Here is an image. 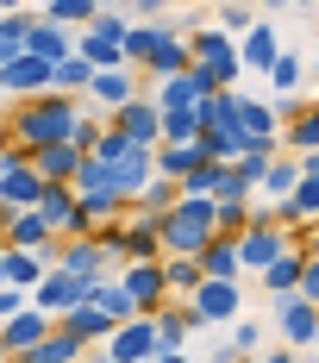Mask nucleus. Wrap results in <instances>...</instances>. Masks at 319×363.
<instances>
[{"instance_id":"f257e3e1","label":"nucleus","mask_w":319,"mask_h":363,"mask_svg":"<svg viewBox=\"0 0 319 363\" xmlns=\"http://www.w3.org/2000/svg\"><path fill=\"white\" fill-rule=\"evenodd\" d=\"M75 119L82 107L69 101V88H44V94H26V101H13L6 113V132H13V145H50V138H75Z\"/></svg>"},{"instance_id":"f03ea898","label":"nucleus","mask_w":319,"mask_h":363,"mask_svg":"<svg viewBox=\"0 0 319 363\" xmlns=\"http://www.w3.org/2000/svg\"><path fill=\"white\" fill-rule=\"evenodd\" d=\"M157 225H163V251H207L219 238V194H181Z\"/></svg>"},{"instance_id":"7ed1b4c3","label":"nucleus","mask_w":319,"mask_h":363,"mask_svg":"<svg viewBox=\"0 0 319 363\" xmlns=\"http://www.w3.org/2000/svg\"><path fill=\"white\" fill-rule=\"evenodd\" d=\"M44 188H50V176L32 163V145H13L0 157V201H6V207H38Z\"/></svg>"},{"instance_id":"20e7f679","label":"nucleus","mask_w":319,"mask_h":363,"mask_svg":"<svg viewBox=\"0 0 319 363\" xmlns=\"http://www.w3.org/2000/svg\"><path fill=\"white\" fill-rule=\"evenodd\" d=\"M0 88H6L13 101L44 94V88H57V63H50V57H38V50H19V57H6V63H0Z\"/></svg>"},{"instance_id":"39448f33","label":"nucleus","mask_w":319,"mask_h":363,"mask_svg":"<svg viewBox=\"0 0 319 363\" xmlns=\"http://www.w3.org/2000/svg\"><path fill=\"white\" fill-rule=\"evenodd\" d=\"M188 50H194V63H207V69H213L219 88H232V82L245 75V50H238L225 32H194V38H188Z\"/></svg>"},{"instance_id":"423d86ee","label":"nucleus","mask_w":319,"mask_h":363,"mask_svg":"<svg viewBox=\"0 0 319 363\" xmlns=\"http://www.w3.org/2000/svg\"><path fill=\"white\" fill-rule=\"evenodd\" d=\"M238 301H245L238 276H207L201 289L188 294V307H194V320H201V326H219V320H238Z\"/></svg>"},{"instance_id":"0eeeda50","label":"nucleus","mask_w":319,"mask_h":363,"mask_svg":"<svg viewBox=\"0 0 319 363\" xmlns=\"http://www.w3.org/2000/svg\"><path fill=\"white\" fill-rule=\"evenodd\" d=\"M106 357H113V363H144V357H157V313H132L125 326H113Z\"/></svg>"},{"instance_id":"6e6552de","label":"nucleus","mask_w":319,"mask_h":363,"mask_svg":"<svg viewBox=\"0 0 319 363\" xmlns=\"http://www.w3.org/2000/svg\"><path fill=\"white\" fill-rule=\"evenodd\" d=\"M50 320H57V313H50V307H19V313H6V320H0V345H6V357H26V351H32L38 338H50Z\"/></svg>"},{"instance_id":"1a4fd4ad","label":"nucleus","mask_w":319,"mask_h":363,"mask_svg":"<svg viewBox=\"0 0 319 363\" xmlns=\"http://www.w3.org/2000/svg\"><path fill=\"white\" fill-rule=\"evenodd\" d=\"M238 251H245V269H257V276H263V269L288 251V238H282V225H276L269 213H257L245 232H238Z\"/></svg>"},{"instance_id":"9d476101","label":"nucleus","mask_w":319,"mask_h":363,"mask_svg":"<svg viewBox=\"0 0 319 363\" xmlns=\"http://www.w3.org/2000/svg\"><path fill=\"white\" fill-rule=\"evenodd\" d=\"M119 276H125V289L138 294L144 313H157V307H163V294H169V269H163V257H132Z\"/></svg>"},{"instance_id":"9b49d317","label":"nucleus","mask_w":319,"mask_h":363,"mask_svg":"<svg viewBox=\"0 0 319 363\" xmlns=\"http://www.w3.org/2000/svg\"><path fill=\"white\" fill-rule=\"evenodd\" d=\"M113 125H119V132H132V138H138V145H163V101H157V94H150V101H125V107H113Z\"/></svg>"},{"instance_id":"f8f14e48","label":"nucleus","mask_w":319,"mask_h":363,"mask_svg":"<svg viewBox=\"0 0 319 363\" xmlns=\"http://www.w3.org/2000/svg\"><path fill=\"white\" fill-rule=\"evenodd\" d=\"M301 163H307V176H301V188L288 201H276V219H307V225H319V150H301Z\"/></svg>"},{"instance_id":"ddd939ff","label":"nucleus","mask_w":319,"mask_h":363,"mask_svg":"<svg viewBox=\"0 0 319 363\" xmlns=\"http://www.w3.org/2000/svg\"><path fill=\"white\" fill-rule=\"evenodd\" d=\"M82 157H88V150L75 145V138H50V145H38V150H32V163H38V169H44L50 182H75Z\"/></svg>"},{"instance_id":"4468645a","label":"nucleus","mask_w":319,"mask_h":363,"mask_svg":"<svg viewBox=\"0 0 319 363\" xmlns=\"http://www.w3.org/2000/svg\"><path fill=\"white\" fill-rule=\"evenodd\" d=\"M44 269H50V257L32 245H6V257H0V282H19V289H38Z\"/></svg>"},{"instance_id":"2eb2a0df","label":"nucleus","mask_w":319,"mask_h":363,"mask_svg":"<svg viewBox=\"0 0 319 363\" xmlns=\"http://www.w3.org/2000/svg\"><path fill=\"white\" fill-rule=\"evenodd\" d=\"M282 332L294 338V345H313L319 338V301H307L301 289L282 294Z\"/></svg>"},{"instance_id":"dca6fc26","label":"nucleus","mask_w":319,"mask_h":363,"mask_svg":"<svg viewBox=\"0 0 319 363\" xmlns=\"http://www.w3.org/2000/svg\"><path fill=\"white\" fill-rule=\"evenodd\" d=\"M50 232H57V225L44 219V207H6V245H32V251H44Z\"/></svg>"},{"instance_id":"f3484780","label":"nucleus","mask_w":319,"mask_h":363,"mask_svg":"<svg viewBox=\"0 0 319 363\" xmlns=\"http://www.w3.org/2000/svg\"><path fill=\"white\" fill-rule=\"evenodd\" d=\"M201 163H207V145H201V138H169V145H157V169L176 176V182H188V169H201Z\"/></svg>"},{"instance_id":"a211bd4d","label":"nucleus","mask_w":319,"mask_h":363,"mask_svg":"<svg viewBox=\"0 0 319 363\" xmlns=\"http://www.w3.org/2000/svg\"><path fill=\"white\" fill-rule=\"evenodd\" d=\"M276 26H250L245 38H238V50H245V69H257V75H269L276 69V57H282V44H276Z\"/></svg>"},{"instance_id":"6ab92c4d","label":"nucleus","mask_w":319,"mask_h":363,"mask_svg":"<svg viewBox=\"0 0 319 363\" xmlns=\"http://www.w3.org/2000/svg\"><path fill=\"white\" fill-rule=\"evenodd\" d=\"M88 94H94L101 107H125V101H138V82L125 75V63H113V69H94Z\"/></svg>"},{"instance_id":"aec40b11","label":"nucleus","mask_w":319,"mask_h":363,"mask_svg":"<svg viewBox=\"0 0 319 363\" xmlns=\"http://www.w3.org/2000/svg\"><path fill=\"white\" fill-rule=\"evenodd\" d=\"M82 345H88V338H82V332H69L63 320H57V332H50V338H38V345H32L19 363H69Z\"/></svg>"},{"instance_id":"412c9836","label":"nucleus","mask_w":319,"mask_h":363,"mask_svg":"<svg viewBox=\"0 0 319 363\" xmlns=\"http://www.w3.org/2000/svg\"><path fill=\"white\" fill-rule=\"evenodd\" d=\"M301 176H307V163H301V150H294V157H282V150H276V163L263 169V194H269V201H288V194L301 188Z\"/></svg>"},{"instance_id":"4be33fe9","label":"nucleus","mask_w":319,"mask_h":363,"mask_svg":"<svg viewBox=\"0 0 319 363\" xmlns=\"http://www.w3.org/2000/svg\"><path fill=\"white\" fill-rule=\"evenodd\" d=\"M301 269H307V251H282L276 263H269V269H263V289L282 301V294H294V289H301Z\"/></svg>"},{"instance_id":"5701e85b","label":"nucleus","mask_w":319,"mask_h":363,"mask_svg":"<svg viewBox=\"0 0 319 363\" xmlns=\"http://www.w3.org/2000/svg\"><path fill=\"white\" fill-rule=\"evenodd\" d=\"M63 326L82 332V338H113V326H119V320L106 313L101 301H82V307H69V313H63Z\"/></svg>"},{"instance_id":"b1692460","label":"nucleus","mask_w":319,"mask_h":363,"mask_svg":"<svg viewBox=\"0 0 319 363\" xmlns=\"http://www.w3.org/2000/svg\"><path fill=\"white\" fill-rule=\"evenodd\" d=\"M188 326H201V320H194V307H188V313H163V307H157V357H163V363L181 351Z\"/></svg>"},{"instance_id":"393cba45","label":"nucleus","mask_w":319,"mask_h":363,"mask_svg":"<svg viewBox=\"0 0 319 363\" xmlns=\"http://www.w3.org/2000/svg\"><path fill=\"white\" fill-rule=\"evenodd\" d=\"M82 57H88L94 69H113V63H132V57H125V38H106V32H94V26L82 32Z\"/></svg>"},{"instance_id":"a878e982","label":"nucleus","mask_w":319,"mask_h":363,"mask_svg":"<svg viewBox=\"0 0 319 363\" xmlns=\"http://www.w3.org/2000/svg\"><path fill=\"white\" fill-rule=\"evenodd\" d=\"M181 194H188V188H181L176 176H163V169H157V182H150V188H144L138 194V213H150V219H163L169 213V207H176Z\"/></svg>"},{"instance_id":"bb28decb","label":"nucleus","mask_w":319,"mask_h":363,"mask_svg":"<svg viewBox=\"0 0 319 363\" xmlns=\"http://www.w3.org/2000/svg\"><path fill=\"white\" fill-rule=\"evenodd\" d=\"M225 176H232V163H225V157H207L201 169H188V182H181V188H188V194H219V188H225Z\"/></svg>"},{"instance_id":"cd10ccee","label":"nucleus","mask_w":319,"mask_h":363,"mask_svg":"<svg viewBox=\"0 0 319 363\" xmlns=\"http://www.w3.org/2000/svg\"><path fill=\"white\" fill-rule=\"evenodd\" d=\"M250 219H257V213H250V194H219V232H232V238H238Z\"/></svg>"},{"instance_id":"c85d7f7f","label":"nucleus","mask_w":319,"mask_h":363,"mask_svg":"<svg viewBox=\"0 0 319 363\" xmlns=\"http://www.w3.org/2000/svg\"><path fill=\"white\" fill-rule=\"evenodd\" d=\"M57 26H94V13H101V0H50L44 6Z\"/></svg>"},{"instance_id":"c756f323","label":"nucleus","mask_w":319,"mask_h":363,"mask_svg":"<svg viewBox=\"0 0 319 363\" xmlns=\"http://www.w3.org/2000/svg\"><path fill=\"white\" fill-rule=\"evenodd\" d=\"M157 44H163V26H132V32H125V57H132V63H150Z\"/></svg>"},{"instance_id":"7c9ffc66","label":"nucleus","mask_w":319,"mask_h":363,"mask_svg":"<svg viewBox=\"0 0 319 363\" xmlns=\"http://www.w3.org/2000/svg\"><path fill=\"white\" fill-rule=\"evenodd\" d=\"M238 119H245L257 138H276V113L263 107V101H245V94H238Z\"/></svg>"},{"instance_id":"2f4dec72","label":"nucleus","mask_w":319,"mask_h":363,"mask_svg":"<svg viewBox=\"0 0 319 363\" xmlns=\"http://www.w3.org/2000/svg\"><path fill=\"white\" fill-rule=\"evenodd\" d=\"M88 82H94V63H88V57H82V50H75V57H63V63H57V88H88Z\"/></svg>"},{"instance_id":"473e14b6","label":"nucleus","mask_w":319,"mask_h":363,"mask_svg":"<svg viewBox=\"0 0 319 363\" xmlns=\"http://www.w3.org/2000/svg\"><path fill=\"white\" fill-rule=\"evenodd\" d=\"M288 150H319V107L288 125Z\"/></svg>"},{"instance_id":"72a5a7b5","label":"nucleus","mask_w":319,"mask_h":363,"mask_svg":"<svg viewBox=\"0 0 319 363\" xmlns=\"http://www.w3.org/2000/svg\"><path fill=\"white\" fill-rule=\"evenodd\" d=\"M269 88H282V94H288V88H301V63H294L288 50L276 57V69H269Z\"/></svg>"},{"instance_id":"f704fd0d","label":"nucleus","mask_w":319,"mask_h":363,"mask_svg":"<svg viewBox=\"0 0 319 363\" xmlns=\"http://www.w3.org/2000/svg\"><path fill=\"white\" fill-rule=\"evenodd\" d=\"M219 19H225V32H250V6H245V0H225Z\"/></svg>"},{"instance_id":"c9c22d12","label":"nucleus","mask_w":319,"mask_h":363,"mask_svg":"<svg viewBox=\"0 0 319 363\" xmlns=\"http://www.w3.org/2000/svg\"><path fill=\"white\" fill-rule=\"evenodd\" d=\"M101 132H106L101 119H75V145H82V150H94V145H101Z\"/></svg>"},{"instance_id":"e433bc0d","label":"nucleus","mask_w":319,"mask_h":363,"mask_svg":"<svg viewBox=\"0 0 319 363\" xmlns=\"http://www.w3.org/2000/svg\"><path fill=\"white\" fill-rule=\"evenodd\" d=\"M301 294L319 301V251H307V269H301Z\"/></svg>"},{"instance_id":"4c0bfd02","label":"nucleus","mask_w":319,"mask_h":363,"mask_svg":"<svg viewBox=\"0 0 319 363\" xmlns=\"http://www.w3.org/2000/svg\"><path fill=\"white\" fill-rule=\"evenodd\" d=\"M232 351H257V326H238V332H232Z\"/></svg>"},{"instance_id":"58836bf2","label":"nucleus","mask_w":319,"mask_h":363,"mask_svg":"<svg viewBox=\"0 0 319 363\" xmlns=\"http://www.w3.org/2000/svg\"><path fill=\"white\" fill-rule=\"evenodd\" d=\"M313 75H319V50H313Z\"/></svg>"},{"instance_id":"ea45409f","label":"nucleus","mask_w":319,"mask_h":363,"mask_svg":"<svg viewBox=\"0 0 319 363\" xmlns=\"http://www.w3.org/2000/svg\"><path fill=\"white\" fill-rule=\"evenodd\" d=\"M294 6H313V0H294Z\"/></svg>"},{"instance_id":"a19ab883","label":"nucleus","mask_w":319,"mask_h":363,"mask_svg":"<svg viewBox=\"0 0 319 363\" xmlns=\"http://www.w3.org/2000/svg\"><path fill=\"white\" fill-rule=\"evenodd\" d=\"M38 6H50V0H38Z\"/></svg>"}]
</instances>
